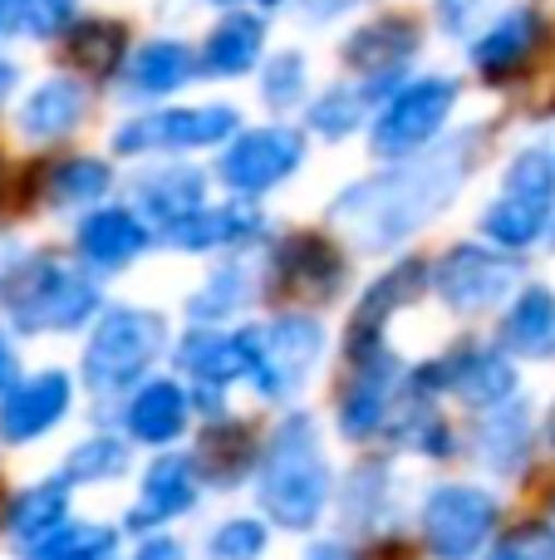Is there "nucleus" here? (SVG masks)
I'll return each mask as SVG.
<instances>
[{
	"instance_id": "obj_22",
	"label": "nucleus",
	"mask_w": 555,
	"mask_h": 560,
	"mask_svg": "<svg viewBox=\"0 0 555 560\" xmlns=\"http://www.w3.org/2000/svg\"><path fill=\"white\" fill-rule=\"evenodd\" d=\"M133 192H138V212H143L157 232H167L173 222H182L197 207H206V177L187 163H163L138 177Z\"/></svg>"
},
{
	"instance_id": "obj_36",
	"label": "nucleus",
	"mask_w": 555,
	"mask_h": 560,
	"mask_svg": "<svg viewBox=\"0 0 555 560\" xmlns=\"http://www.w3.org/2000/svg\"><path fill=\"white\" fill-rule=\"evenodd\" d=\"M305 84H310L305 55H295V49H281V55L265 65V74H261V98H265V108H275V114L295 108V104L305 98Z\"/></svg>"
},
{
	"instance_id": "obj_42",
	"label": "nucleus",
	"mask_w": 555,
	"mask_h": 560,
	"mask_svg": "<svg viewBox=\"0 0 555 560\" xmlns=\"http://www.w3.org/2000/svg\"><path fill=\"white\" fill-rule=\"evenodd\" d=\"M20 15H25V0H0V35H20Z\"/></svg>"
},
{
	"instance_id": "obj_18",
	"label": "nucleus",
	"mask_w": 555,
	"mask_h": 560,
	"mask_svg": "<svg viewBox=\"0 0 555 560\" xmlns=\"http://www.w3.org/2000/svg\"><path fill=\"white\" fill-rule=\"evenodd\" d=\"M541 35H546V25H541V15L531 5L507 10V15L492 20L477 35V45H472V69H477L482 79H492V84H501V79H511L517 69L531 65V55L541 49Z\"/></svg>"
},
{
	"instance_id": "obj_9",
	"label": "nucleus",
	"mask_w": 555,
	"mask_h": 560,
	"mask_svg": "<svg viewBox=\"0 0 555 560\" xmlns=\"http://www.w3.org/2000/svg\"><path fill=\"white\" fill-rule=\"evenodd\" d=\"M517 280H521L517 256L497 252V246H477V242L452 246L438 266H428V285L438 290V300L452 310V315L492 310L501 295L517 290Z\"/></svg>"
},
{
	"instance_id": "obj_20",
	"label": "nucleus",
	"mask_w": 555,
	"mask_h": 560,
	"mask_svg": "<svg viewBox=\"0 0 555 560\" xmlns=\"http://www.w3.org/2000/svg\"><path fill=\"white\" fill-rule=\"evenodd\" d=\"M413 55H418V30H413L409 20H393V15L354 30L350 45H344V59H350V65L364 74V84H374L379 94L403 74V65H409Z\"/></svg>"
},
{
	"instance_id": "obj_40",
	"label": "nucleus",
	"mask_w": 555,
	"mask_h": 560,
	"mask_svg": "<svg viewBox=\"0 0 555 560\" xmlns=\"http://www.w3.org/2000/svg\"><path fill=\"white\" fill-rule=\"evenodd\" d=\"M477 5H482V0H438V20L452 30V35H462V30H468V20L477 15Z\"/></svg>"
},
{
	"instance_id": "obj_3",
	"label": "nucleus",
	"mask_w": 555,
	"mask_h": 560,
	"mask_svg": "<svg viewBox=\"0 0 555 560\" xmlns=\"http://www.w3.org/2000/svg\"><path fill=\"white\" fill-rule=\"evenodd\" d=\"M104 295H98V280L84 266L64 261V256H20L10 271H0V310L15 329L39 335V329H79L84 319L98 315Z\"/></svg>"
},
{
	"instance_id": "obj_17",
	"label": "nucleus",
	"mask_w": 555,
	"mask_h": 560,
	"mask_svg": "<svg viewBox=\"0 0 555 560\" xmlns=\"http://www.w3.org/2000/svg\"><path fill=\"white\" fill-rule=\"evenodd\" d=\"M79 256L98 271H123L133 266L138 256L153 246V226L133 212V207H98L79 222V236H74Z\"/></svg>"
},
{
	"instance_id": "obj_4",
	"label": "nucleus",
	"mask_w": 555,
	"mask_h": 560,
	"mask_svg": "<svg viewBox=\"0 0 555 560\" xmlns=\"http://www.w3.org/2000/svg\"><path fill=\"white\" fill-rule=\"evenodd\" d=\"M167 349V319L138 305H114L98 315L94 335L84 345V384L94 394H123L147 378V369Z\"/></svg>"
},
{
	"instance_id": "obj_41",
	"label": "nucleus",
	"mask_w": 555,
	"mask_h": 560,
	"mask_svg": "<svg viewBox=\"0 0 555 560\" xmlns=\"http://www.w3.org/2000/svg\"><path fill=\"white\" fill-rule=\"evenodd\" d=\"M133 560H187V551L173 541V536L157 532V536H147V541L138 546V556H133Z\"/></svg>"
},
{
	"instance_id": "obj_23",
	"label": "nucleus",
	"mask_w": 555,
	"mask_h": 560,
	"mask_svg": "<svg viewBox=\"0 0 555 560\" xmlns=\"http://www.w3.org/2000/svg\"><path fill=\"white\" fill-rule=\"evenodd\" d=\"M501 349L511 359H555V290L551 285H527L507 305L497 329Z\"/></svg>"
},
{
	"instance_id": "obj_12",
	"label": "nucleus",
	"mask_w": 555,
	"mask_h": 560,
	"mask_svg": "<svg viewBox=\"0 0 555 560\" xmlns=\"http://www.w3.org/2000/svg\"><path fill=\"white\" fill-rule=\"evenodd\" d=\"M69 398H74V384L59 369H39L29 378H15V384L0 394V443H35L45 438L59 418L69 413Z\"/></svg>"
},
{
	"instance_id": "obj_25",
	"label": "nucleus",
	"mask_w": 555,
	"mask_h": 560,
	"mask_svg": "<svg viewBox=\"0 0 555 560\" xmlns=\"http://www.w3.org/2000/svg\"><path fill=\"white\" fill-rule=\"evenodd\" d=\"M84 108H88V94L79 79H64V74L45 79V84L20 104V133L35 138V143H55V138L74 133Z\"/></svg>"
},
{
	"instance_id": "obj_11",
	"label": "nucleus",
	"mask_w": 555,
	"mask_h": 560,
	"mask_svg": "<svg viewBox=\"0 0 555 560\" xmlns=\"http://www.w3.org/2000/svg\"><path fill=\"white\" fill-rule=\"evenodd\" d=\"M232 133H241V114L232 104H202V108H167V114L133 118L114 133V153L138 158L157 148H216Z\"/></svg>"
},
{
	"instance_id": "obj_45",
	"label": "nucleus",
	"mask_w": 555,
	"mask_h": 560,
	"mask_svg": "<svg viewBox=\"0 0 555 560\" xmlns=\"http://www.w3.org/2000/svg\"><path fill=\"white\" fill-rule=\"evenodd\" d=\"M310 560H354V556H350V551H344V546L324 541V546H315V551H310Z\"/></svg>"
},
{
	"instance_id": "obj_32",
	"label": "nucleus",
	"mask_w": 555,
	"mask_h": 560,
	"mask_svg": "<svg viewBox=\"0 0 555 560\" xmlns=\"http://www.w3.org/2000/svg\"><path fill=\"white\" fill-rule=\"evenodd\" d=\"M69 55L79 59V69H84L88 79H108L118 74V65H123V49H128V35L118 20H74L69 25Z\"/></svg>"
},
{
	"instance_id": "obj_7",
	"label": "nucleus",
	"mask_w": 555,
	"mask_h": 560,
	"mask_svg": "<svg viewBox=\"0 0 555 560\" xmlns=\"http://www.w3.org/2000/svg\"><path fill=\"white\" fill-rule=\"evenodd\" d=\"M452 108H458V79H448V74L442 79H413L409 89L389 94V104L374 114V133H369L374 153L393 158V163L423 153V148L442 133V124L452 118Z\"/></svg>"
},
{
	"instance_id": "obj_14",
	"label": "nucleus",
	"mask_w": 555,
	"mask_h": 560,
	"mask_svg": "<svg viewBox=\"0 0 555 560\" xmlns=\"http://www.w3.org/2000/svg\"><path fill=\"white\" fill-rule=\"evenodd\" d=\"M197 492H202V477H197L192 457L163 453L143 472V492H138V506H133V516H128V532H163L167 522L192 512Z\"/></svg>"
},
{
	"instance_id": "obj_29",
	"label": "nucleus",
	"mask_w": 555,
	"mask_h": 560,
	"mask_svg": "<svg viewBox=\"0 0 555 560\" xmlns=\"http://www.w3.org/2000/svg\"><path fill=\"white\" fill-rule=\"evenodd\" d=\"M275 271L291 285L310 290V295H334L344 276V261L320 242V236H291V242L275 252Z\"/></svg>"
},
{
	"instance_id": "obj_35",
	"label": "nucleus",
	"mask_w": 555,
	"mask_h": 560,
	"mask_svg": "<svg viewBox=\"0 0 555 560\" xmlns=\"http://www.w3.org/2000/svg\"><path fill=\"white\" fill-rule=\"evenodd\" d=\"M108 187H114V173H108V163H98V158H64V163L49 173V197H55V207L98 202Z\"/></svg>"
},
{
	"instance_id": "obj_16",
	"label": "nucleus",
	"mask_w": 555,
	"mask_h": 560,
	"mask_svg": "<svg viewBox=\"0 0 555 560\" xmlns=\"http://www.w3.org/2000/svg\"><path fill=\"white\" fill-rule=\"evenodd\" d=\"M261 236H265V212L256 202H216L173 222L163 232V242L173 252H216V246H251Z\"/></svg>"
},
{
	"instance_id": "obj_47",
	"label": "nucleus",
	"mask_w": 555,
	"mask_h": 560,
	"mask_svg": "<svg viewBox=\"0 0 555 560\" xmlns=\"http://www.w3.org/2000/svg\"><path fill=\"white\" fill-rule=\"evenodd\" d=\"M546 438H551V447H555V408H551V423H546Z\"/></svg>"
},
{
	"instance_id": "obj_34",
	"label": "nucleus",
	"mask_w": 555,
	"mask_h": 560,
	"mask_svg": "<svg viewBox=\"0 0 555 560\" xmlns=\"http://www.w3.org/2000/svg\"><path fill=\"white\" fill-rule=\"evenodd\" d=\"M369 98H379L374 84H334L310 104V128L320 138H350L369 114Z\"/></svg>"
},
{
	"instance_id": "obj_48",
	"label": "nucleus",
	"mask_w": 555,
	"mask_h": 560,
	"mask_svg": "<svg viewBox=\"0 0 555 560\" xmlns=\"http://www.w3.org/2000/svg\"><path fill=\"white\" fill-rule=\"evenodd\" d=\"M261 5H281V0H261Z\"/></svg>"
},
{
	"instance_id": "obj_24",
	"label": "nucleus",
	"mask_w": 555,
	"mask_h": 560,
	"mask_svg": "<svg viewBox=\"0 0 555 560\" xmlns=\"http://www.w3.org/2000/svg\"><path fill=\"white\" fill-rule=\"evenodd\" d=\"M265 49V25L251 10H226L222 25L206 35L202 55H197V74H216V79H236L246 69H256Z\"/></svg>"
},
{
	"instance_id": "obj_30",
	"label": "nucleus",
	"mask_w": 555,
	"mask_h": 560,
	"mask_svg": "<svg viewBox=\"0 0 555 560\" xmlns=\"http://www.w3.org/2000/svg\"><path fill=\"white\" fill-rule=\"evenodd\" d=\"M256 266H241V261H232V266H222L212 280H206L202 290L192 295V305H187V315H192V325H216V319H232V315H241L246 305L256 300Z\"/></svg>"
},
{
	"instance_id": "obj_46",
	"label": "nucleus",
	"mask_w": 555,
	"mask_h": 560,
	"mask_svg": "<svg viewBox=\"0 0 555 560\" xmlns=\"http://www.w3.org/2000/svg\"><path fill=\"white\" fill-rule=\"evenodd\" d=\"M206 5H216V10H241V0H206Z\"/></svg>"
},
{
	"instance_id": "obj_43",
	"label": "nucleus",
	"mask_w": 555,
	"mask_h": 560,
	"mask_svg": "<svg viewBox=\"0 0 555 560\" xmlns=\"http://www.w3.org/2000/svg\"><path fill=\"white\" fill-rule=\"evenodd\" d=\"M10 384H15V345L0 335V394H5Z\"/></svg>"
},
{
	"instance_id": "obj_5",
	"label": "nucleus",
	"mask_w": 555,
	"mask_h": 560,
	"mask_svg": "<svg viewBox=\"0 0 555 560\" xmlns=\"http://www.w3.org/2000/svg\"><path fill=\"white\" fill-rule=\"evenodd\" d=\"M555 222V153L546 148H521L507 163L501 197L482 212V236L497 252H527Z\"/></svg>"
},
{
	"instance_id": "obj_27",
	"label": "nucleus",
	"mask_w": 555,
	"mask_h": 560,
	"mask_svg": "<svg viewBox=\"0 0 555 560\" xmlns=\"http://www.w3.org/2000/svg\"><path fill=\"white\" fill-rule=\"evenodd\" d=\"M69 492H74V487H69L64 477H49V482H35V487H25V492H15L5 506V532L15 536L20 546L49 536L55 526L69 522Z\"/></svg>"
},
{
	"instance_id": "obj_2",
	"label": "nucleus",
	"mask_w": 555,
	"mask_h": 560,
	"mask_svg": "<svg viewBox=\"0 0 555 560\" xmlns=\"http://www.w3.org/2000/svg\"><path fill=\"white\" fill-rule=\"evenodd\" d=\"M256 497L261 512L285 532H310L330 502V463L320 447V428L310 413L281 418L261 463H256Z\"/></svg>"
},
{
	"instance_id": "obj_1",
	"label": "nucleus",
	"mask_w": 555,
	"mask_h": 560,
	"mask_svg": "<svg viewBox=\"0 0 555 560\" xmlns=\"http://www.w3.org/2000/svg\"><path fill=\"white\" fill-rule=\"evenodd\" d=\"M462 183H468V143H448L428 158H403L389 173L340 192L330 217L350 226L354 242L383 252V246L413 236L418 226H428L458 197Z\"/></svg>"
},
{
	"instance_id": "obj_31",
	"label": "nucleus",
	"mask_w": 555,
	"mask_h": 560,
	"mask_svg": "<svg viewBox=\"0 0 555 560\" xmlns=\"http://www.w3.org/2000/svg\"><path fill=\"white\" fill-rule=\"evenodd\" d=\"M118 551V532L104 522H64L25 546V560H108Z\"/></svg>"
},
{
	"instance_id": "obj_26",
	"label": "nucleus",
	"mask_w": 555,
	"mask_h": 560,
	"mask_svg": "<svg viewBox=\"0 0 555 560\" xmlns=\"http://www.w3.org/2000/svg\"><path fill=\"white\" fill-rule=\"evenodd\" d=\"M197 74V55L182 39H147L133 59H128V89L138 98H163L187 89Z\"/></svg>"
},
{
	"instance_id": "obj_10",
	"label": "nucleus",
	"mask_w": 555,
	"mask_h": 560,
	"mask_svg": "<svg viewBox=\"0 0 555 560\" xmlns=\"http://www.w3.org/2000/svg\"><path fill=\"white\" fill-rule=\"evenodd\" d=\"M300 163H305V138L291 124H271L226 138L222 158H216V177L236 197H261L271 187H281L285 177L300 173Z\"/></svg>"
},
{
	"instance_id": "obj_6",
	"label": "nucleus",
	"mask_w": 555,
	"mask_h": 560,
	"mask_svg": "<svg viewBox=\"0 0 555 560\" xmlns=\"http://www.w3.org/2000/svg\"><path fill=\"white\" fill-rule=\"evenodd\" d=\"M241 335H246V378L271 404L295 398L310 384L315 369H320L324 325L310 315H281L271 325H241Z\"/></svg>"
},
{
	"instance_id": "obj_19",
	"label": "nucleus",
	"mask_w": 555,
	"mask_h": 560,
	"mask_svg": "<svg viewBox=\"0 0 555 560\" xmlns=\"http://www.w3.org/2000/svg\"><path fill=\"white\" fill-rule=\"evenodd\" d=\"M187 413H192V394L177 378H143L123 408V428L133 443L173 447L187 428Z\"/></svg>"
},
{
	"instance_id": "obj_8",
	"label": "nucleus",
	"mask_w": 555,
	"mask_h": 560,
	"mask_svg": "<svg viewBox=\"0 0 555 560\" xmlns=\"http://www.w3.org/2000/svg\"><path fill=\"white\" fill-rule=\"evenodd\" d=\"M423 536L438 560H477L497 532V497L472 482H442L423 497Z\"/></svg>"
},
{
	"instance_id": "obj_39",
	"label": "nucleus",
	"mask_w": 555,
	"mask_h": 560,
	"mask_svg": "<svg viewBox=\"0 0 555 560\" xmlns=\"http://www.w3.org/2000/svg\"><path fill=\"white\" fill-rule=\"evenodd\" d=\"M487 560H555V526H517L511 536H501Z\"/></svg>"
},
{
	"instance_id": "obj_28",
	"label": "nucleus",
	"mask_w": 555,
	"mask_h": 560,
	"mask_svg": "<svg viewBox=\"0 0 555 560\" xmlns=\"http://www.w3.org/2000/svg\"><path fill=\"white\" fill-rule=\"evenodd\" d=\"M531 453V413L521 398H507L501 408H492L487 423L477 433V457L492 472H517Z\"/></svg>"
},
{
	"instance_id": "obj_33",
	"label": "nucleus",
	"mask_w": 555,
	"mask_h": 560,
	"mask_svg": "<svg viewBox=\"0 0 555 560\" xmlns=\"http://www.w3.org/2000/svg\"><path fill=\"white\" fill-rule=\"evenodd\" d=\"M128 472V443L114 433H94L64 457L59 477L69 487H98V482H114V477Z\"/></svg>"
},
{
	"instance_id": "obj_21",
	"label": "nucleus",
	"mask_w": 555,
	"mask_h": 560,
	"mask_svg": "<svg viewBox=\"0 0 555 560\" xmlns=\"http://www.w3.org/2000/svg\"><path fill=\"white\" fill-rule=\"evenodd\" d=\"M177 369L197 378V388H226L246 378V335L241 329L192 325L177 345Z\"/></svg>"
},
{
	"instance_id": "obj_44",
	"label": "nucleus",
	"mask_w": 555,
	"mask_h": 560,
	"mask_svg": "<svg viewBox=\"0 0 555 560\" xmlns=\"http://www.w3.org/2000/svg\"><path fill=\"white\" fill-rule=\"evenodd\" d=\"M15 79H20V69L10 65V59H0V104L10 98V89H15Z\"/></svg>"
},
{
	"instance_id": "obj_37",
	"label": "nucleus",
	"mask_w": 555,
	"mask_h": 560,
	"mask_svg": "<svg viewBox=\"0 0 555 560\" xmlns=\"http://www.w3.org/2000/svg\"><path fill=\"white\" fill-rule=\"evenodd\" d=\"M265 526L256 522V516H232V522H222L212 532V541H206V556L212 560H261L265 556Z\"/></svg>"
},
{
	"instance_id": "obj_15",
	"label": "nucleus",
	"mask_w": 555,
	"mask_h": 560,
	"mask_svg": "<svg viewBox=\"0 0 555 560\" xmlns=\"http://www.w3.org/2000/svg\"><path fill=\"white\" fill-rule=\"evenodd\" d=\"M442 388L458 394L468 408H501L507 398H517V364H511L507 349H492V345H468L458 354L442 359Z\"/></svg>"
},
{
	"instance_id": "obj_49",
	"label": "nucleus",
	"mask_w": 555,
	"mask_h": 560,
	"mask_svg": "<svg viewBox=\"0 0 555 560\" xmlns=\"http://www.w3.org/2000/svg\"><path fill=\"white\" fill-rule=\"evenodd\" d=\"M551 226H555V222H551Z\"/></svg>"
},
{
	"instance_id": "obj_13",
	"label": "nucleus",
	"mask_w": 555,
	"mask_h": 560,
	"mask_svg": "<svg viewBox=\"0 0 555 560\" xmlns=\"http://www.w3.org/2000/svg\"><path fill=\"white\" fill-rule=\"evenodd\" d=\"M403 384V364L393 359V349H379L369 359H354V384L340 398V433L350 443L374 438L393 413V394Z\"/></svg>"
},
{
	"instance_id": "obj_38",
	"label": "nucleus",
	"mask_w": 555,
	"mask_h": 560,
	"mask_svg": "<svg viewBox=\"0 0 555 560\" xmlns=\"http://www.w3.org/2000/svg\"><path fill=\"white\" fill-rule=\"evenodd\" d=\"M74 20H79V0H25V15H20V35L55 39V35H64Z\"/></svg>"
}]
</instances>
